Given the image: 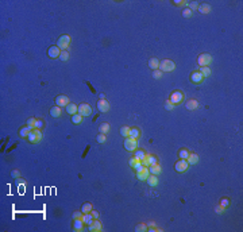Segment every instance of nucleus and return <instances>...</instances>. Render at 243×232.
<instances>
[{"label":"nucleus","mask_w":243,"mask_h":232,"mask_svg":"<svg viewBox=\"0 0 243 232\" xmlns=\"http://www.w3.org/2000/svg\"><path fill=\"white\" fill-rule=\"evenodd\" d=\"M139 135H141V131H139L138 128H135V127H133V128L130 129V135H128V138L138 139V138H139Z\"/></svg>","instance_id":"obj_24"},{"label":"nucleus","mask_w":243,"mask_h":232,"mask_svg":"<svg viewBox=\"0 0 243 232\" xmlns=\"http://www.w3.org/2000/svg\"><path fill=\"white\" fill-rule=\"evenodd\" d=\"M96 140H97V143H104L106 142V135L99 132V135L96 136Z\"/></svg>","instance_id":"obj_41"},{"label":"nucleus","mask_w":243,"mask_h":232,"mask_svg":"<svg viewBox=\"0 0 243 232\" xmlns=\"http://www.w3.org/2000/svg\"><path fill=\"white\" fill-rule=\"evenodd\" d=\"M173 3H174L176 5H185V7L188 5V1H181V0H174Z\"/></svg>","instance_id":"obj_46"},{"label":"nucleus","mask_w":243,"mask_h":232,"mask_svg":"<svg viewBox=\"0 0 243 232\" xmlns=\"http://www.w3.org/2000/svg\"><path fill=\"white\" fill-rule=\"evenodd\" d=\"M158 69L162 73H165V71H173L176 69V63L173 62L172 59H164V61H159Z\"/></svg>","instance_id":"obj_1"},{"label":"nucleus","mask_w":243,"mask_h":232,"mask_svg":"<svg viewBox=\"0 0 243 232\" xmlns=\"http://www.w3.org/2000/svg\"><path fill=\"white\" fill-rule=\"evenodd\" d=\"M220 205L223 206V208H225V206H228V205H230V200H228V198H221Z\"/></svg>","instance_id":"obj_43"},{"label":"nucleus","mask_w":243,"mask_h":232,"mask_svg":"<svg viewBox=\"0 0 243 232\" xmlns=\"http://www.w3.org/2000/svg\"><path fill=\"white\" fill-rule=\"evenodd\" d=\"M11 175H12V177H15V178H16V177H19V175H20V173H19L18 170H14L12 173H11Z\"/></svg>","instance_id":"obj_50"},{"label":"nucleus","mask_w":243,"mask_h":232,"mask_svg":"<svg viewBox=\"0 0 243 232\" xmlns=\"http://www.w3.org/2000/svg\"><path fill=\"white\" fill-rule=\"evenodd\" d=\"M92 209H93V206L91 202H85L84 205L81 206V212H83V213H91Z\"/></svg>","instance_id":"obj_26"},{"label":"nucleus","mask_w":243,"mask_h":232,"mask_svg":"<svg viewBox=\"0 0 243 232\" xmlns=\"http://www.w3.org/2000/svg\"><path fill=\"white\" fill-rule=\"evenodd\" d=\"M69 103H70V101H69V97L65 96V94H60V96L56 97V105H58V107H61V108L66 107Z\"/></svg>","instance_id":"obj_8"},{"label":"nucleus","mask_w":243,"mask_h":232,"mask_svg":"<svg viewBox=\"0 0 243 232\" xmlns=\"http://www.w3.org/2000/svg\"><path fill=\"white\" fill-rule=\"evenodd\" d=\"M215 210H216V213H223V212H224V208H223L221 205H219V206L215 208Z\"/></svg>","instance_id":"obj_49"},{"label":"nucleus","mask_w":243,"mask_h":232,"mask_svg":"<svg viewBox=\"0 0 243 232\" xmlns=\"http://www.w3.org/2000/svg\"><path fill=\"white\" fill-rule=\"evenodd\" d=\"M110 108H111V105H110V103L107 101L106 98L104 100H99L97 101V109L100 112H108L110 111Z\"/></svg>","instance_id":"obj_12"},{"label":"nucleus","mask_w":243,"mask_h":232,"mask_svg":"<svg viewBox=\"0 0 243 232\" xmlns=\"http://www.w3.org/2000/svg\"><path fill=\"white\" fill-rule=\"evenodd\" d=\"M186 109H189V111H194V109H197L199 108V101L197 100H188L185 104Z\"/></svg>","instance_id":"obj_15"},{"label":"nucleus","mask_w":243,"mask_h":232,"mask_svg":"<svg viewBox=\"0 0 243 232\" xmlns=\"http://www.w3.org/2000/svg\"><path fill=\"white\" fill-rule=\"evenodd\" d=\"M204 80V77H203V74L200 73L199 70H194L192 74H190V81L193 82V84H201V81Z\"/></svg>","instance_id":"obj_10"},{"label":"nucleus","mask_w":243,"mask_h":232,"mask_svg":"<svg viewBox=\"0 0 243 232\" xmlns=\"http://www.w3.org/2000/svg\"><path fill=\"white\" fill-rule=\"evenodd\" d=\"M147 228H155V223L154 221H150V223L147 224Z\"/></svg>","instance_id":"obj_51"},{"label":"nucleus","mask_w":243,"mask_h":232,"mask_svg":"<svg viewBox=\"0 0 243 232\" xmlns=\"http://www.w3.org/2000/svg\"><path fill=\"white\" fill-rule=\"evenodd\" d=\"M43 127V121L41 120V119H37V123H35V128H38V129H41Z\"/></svg>","instance_id":"obj_45"},{"label":"nucleus","mask_w":243,"mask_h":232,"mask_svg":"<svg viewBox=\"0 0 243 232\" xmlns=\"http://www.w3.org/2000/svg\"><path fill=\"white\" fill-rule=\"evenodd\" d=\"M30 132H31V128L28 125H26V127H23V128L19 131V135H20V138H27Z\"/></svg>","instance_id":"obj_27"},{"label":"nucleus","mask_w":243,"mask_h":232,"mask_svg":"<svg viewBox=\"0 0 243 232\" xmlns=\"http://www.w3.org/2000/svg\"><path fill=\"white\" fill-rule=\"evenodd\" d=\"M158 66H159V61L157 58H150V59H149V67H150V69L155 70V69H158Z\"/></svg>","instance_id":"obj_22"},{"label":"nucleus","mask_w":243,"mask_h":232,"mask_svg":"<svg viewBox=\"0 0 243 232\" xmlns=\"http://www.w3.org/2000/svg\"><path fill=\"white\" fill-rule=\"evenodd\" d=\"M182 16H185V18H190V16H192V11H190L189 8H184V11H182Z\"/></svg>","instance_id":"obj_42"},{"label":"nucleus","mask_w":243,"mask_h":232,"mask_svg":"<svg viewBox=\"0 0 243 232\" xmlns=\"http://www.w3.org/2000/svg\"><path fill=\"white\" fill-rule=\"evenodd\" d=\"M134 156L137 158L138 161H142V159L146 156V152H143L142 150H135V151H134Z\"/></svg>","instance_id":"obj_31"},{"label":"nucleus","mask_w":243,"mask_h":232,"mask_svg":"<svg viewBox=\"0 0 243 232\" xmlns=\"http://www.w3.org/2000/svg\"><path fill=\"white\" fill-rule=\"evenodd\" d=\"M153 77H154V78H157V80H158V78H161V77H162V71L159 70V69H155V70H153Z\"/></svg>","instance_id":"obj_40"},{"label":"nucleus","mask_w":243,"mask_h":232,"mask_svg":"<svg viewBox=\"0 0 243 232\" xmlns=\"http://www.w3.org/2000/svg\"><path fill=\"white\" fill-rule=\"evenodd\" d=\"M201 13H209L211 12V5L209 4H199V8H197Z\"/></svg>","instance_id":"obj_23"},{"label":"nucleus","mask_w":243,"mask_h":232,"mask_svg":"<svg viewBox=\"0 0 243 232\" xmlns=\"http://www.w3.org/2000/svg\"><path fill=\"white\" fill-rule=\"evenodd\" d=\"M149 171H150V174L158 175V174H161L162 169H161V166H159L158 163H155V165H150V166H149Z\"/></svg>","instance_id":"obj_16"},{"label":"nucleus","mask_w":243,"mask_h":232,"mask_svg":"<svg viewBox=\"0 0 243 232\" xmlns=\"http://www.w3.org/2000/svg\"><path fill=\"white\" fill-rule=\"evenodd\" d=\"M149 228H147V224H143V223H141V224H138L137 227H135V231L137 232H145V231H147Z\"/></svg>","instance_id":"obj_34"},{"label":"nucleus","mask_w":243,"mask_h":232,"mask_svg":"<svg viewBox=\"0 0 243 232\" xmlns=\"http://www.w3.org/2000/svg\"><path fill=\"white\" fill-rule=\"evenodd\" d=\"M186 8H189L190 11H193V9H197V8H199V4H197V1H188V5H186Z\"/></svg>","instance_id":"obj_37"},{"label":"nucleus","mask_w":243,"mask_h":232,"mask_svg":"<svg viewBox=\"0 0 243 232\" xmlns=\"http://www.w3.org/2000/svg\"><path fill=\"white\" fill-rule=\"evenodd\" d=\"M108 131H110V124H108V123H102V124H100V127H99V132H100V134L106 135Z\"/></svg>","instance_id":"obj_28"},{"label":"nucleus","mask_w":243,"mask_h":232,"mask_svg":"<svg viewBox=\"0 0 243 232\" xmlns=\"http://www.w3.org/2000/svg\"><path fill=\"white\" fill-rule=\"evenodd\" d=\"M62 113V109L61 107H58V105H54L53 108H50V115L53 116V117H60Z\"/></svg>","instance_id":"obj_18"},{"label":"nucleus","mask_w":243,"mask_h":232,"mask_svg":"<svg viewBox=\"0 0 243 232\" xmlns=\"http://www.w3.org/2000/svg\"><path fill=\"white\" fill-rule=\"evenodd\" d=\"M81 219H83V221H84V224H91L93 221V216L91 213H84L83 214V217H81Z\"/></svg>","instance_id":"obj_29"},{"label":"nucleus","mask_w":243,"mask_h":232,"mask_svg":"<svg viewBox=\"0 0 243 232\" xmlns=\"http://www.w3.org/2000/svg\"><path fill=\"white\" fill-rule=\"evenodd\" d=\"M60 59L64 61V62H66L68 59H69V53H68V50H62L61 55H60Z\"/></svg>","instance_id":"obj_35"},{"label":"nucleus","mask_w":243,"mask_h":232,"mask_svg":"<svg viewBox=\"0 0 243 232\" xmlns=\"http://www.w3.org/2000/svg\"><path fill=\"white\" fill-rule=\"evenodd\" d=\"M186 162H188L189 165H196V163L199 162V155H197V154H189V156L186 158Z\"/></svg>","instance_id":"obj_21"},{"label":"nucleus","mask_w":243,"mask_h":232,"mask_svg":"<svg viewBox=\"0 0 243 232\" xmlns=\"http://www.w3.org/2000/svg\"><path fill=\"white\" fill-rule=\"evenodd\" d=\"M91 214L93 216V219H99V216H100V213H99L97 210H93V209H92V212H91Z\"/></svg>","instance_id":"obj_48"},{"label":"nucleus","mask_w":243,"mask_h":232,"mask_svg":"<svg viewBox=\"0 0 243 232\" xmlns=\"http://www.w3.org/2000/svg\"><path fill=\"white\" fill-rule=\"evenodd\" d=\"M66 111H68V113H69V115H74V113H77V112H79V105L69 103L66 105Z\"/></svg>","instance_id":"obj_19"},{"label":"nucleus","mask_w":243,"mask_h":232,"mask_svg":"<svg viewBox=\"0 0 243 232\" xmlns=\"http://www.w3.org/2000/svg\"><path fill=\"white\" fill-rule=\"evenodd\" d=\"M124 148L127 151H135L138 148V140L133 138H126L124 139Z\"/></svg>","instance_id":"obj_5"},{"label":"nucleus","mask_w":243,"mask_h":232,"mask_svg":"<svg viewBox=\"0 0 243 232\" xmlns=\"http://www.w3.org/2000/svg\"><path fill=\"white\" fill-rule=\"evenodd\" d=\"M173 108H174V104L170 101V100H166L165 101V109H168V111H172Z\"/></svg>","instance_id":"obj_39"},{"label":"nucleus","mask_w":243,"mask_h":232,"mask_svg":"<svg viewBox=\"0 0 243 232\" xmlns=\"http://www.w3.org/2000/svg\"><path fill=\"white\" fill-rule=\"evenodd\" d=\"M61 51H62V50L60 49L57 45H56V46L49 47L47 54H49V57H50V58H60V55H61Z\"/></svg>","instance_id":"obj_11"},{"label":"nucleus","mask_w":243,"mask_h":232,"mask_svg":"<svg viewBox=\"0 0 243 232\" xmlns=\"http://www.w3.org/2000/svg\"><path fill=\"white\" fill-rule=\"evenodd\" d=\"M197 63L200 65V67L201 66H209L211 63H212V55L211 54H200L199 58H197Z\"/></svg>","instance_id":"obj_3"},{"label":"nucleus","mask_w":243,"mask_h":232,"mask_svg":"<svg viewBox=\"0 0 243 232\" xmlns=\"http://www.w3.org/2000/svg\"><path fill=\"white\" fill-rule=\"evenodd\" d=\"M42 136H43V135H42V131L38 128H34V129H31V132L28 134L27 139H28L30 143H38L42 140Z\"/></svg>","instance_id":"obj_2"},{"label":"nucleus","mask_w":243,"mask_h":232,"mask_svg":"<svg viewBox=\"0 0 243 232\" xmlns=\"http://www.w3.org/2000/svg\"><path fill=\"white\" fill-rule=\"evenodd\" d=\"M73 229L74 231H83L84 229V221H83V219H73Z\"/></svg>","instance_id":"obj_14"},{"label":"nucleus","mask_w":243,"mask_h":232,"mask_svg":"<svg viewBox=\"0 0 243 232\" xmlns=\"http://www.w3.org/2000/svg\"><path fill=\"white\" fill-rule=\"evenodd\" d=\"M102 228H103L102 221L97 219H93V221L89 224V231H92V232H100Z\"/></svg>","instance_id":"obj_13"},{"label":"nucleus","mask_w":243,"mask_h":232,"mask_svg":"<svg viewBox=\"0 0 243 232\" xmlns=\"http://www.w3.org/2000/svg\"><path fill=\"white\" fill-rule=\"evenodd\" d=\"M137 162H138V159H137V158H135V156H133V158H130V161H128V165H130V166H131V167H133V166L135 165Z\"/></svg>","instance_id":"obj_47"},{"label":"nucleus","mask_w":243,"mask_h":232,"mask_svg":"<svg viewBox=\"0 0 243 232\" xmlns=\"http://www.w3.org/2000/svg\"><path fill=\"white\" fill-rule=\"evenodd\" d=\"M70 36L69 35H62L60 36V39L57 40V46L61 50H68L69 49V45H70Z\"/></svg>","instance_id":"obj_4"},{"label":"nucleus","mask_w":243,"mask_h":232,"mask_svg":"<svg viewBox=\"0 0 243 232\" xmlns=\"http://www.w3.org/2000/svg\"><path fill=\"white\" fill-rule=\"evenodd\" d=\"M83 214H84V213H83L81 210H80V212H79V210H76L74 213H73V219H81V217H83Z\"/></svg>","instance_id":"obj_44"},{"label":"nucleus","mask_w":243,"mask_h":232,"mask_svg":"<svg viewBox=\"0 0 243 232\" xmlns=\"http://www.w3.org/2000/svg\"><path fill=\"white\" fill-rule=\"evenodd\" d=\"M182 98H184V94H182L181 90H174V92H172V94H170V98H169V100H170V101H172V103L176 105V104L181 103Z\"/></svg>","instance_id":"obj_7"},{"label":"nucleus","mask_w":243,"mask_h":232,"mask_svg":"<svg viewBox=\"0 0 243 232\" xmlns=\"http://www.w3.org/2000/svg\"><path fill=\"white\" fill-rule=\"evenodd\" d=\"M149 175H150V171H149V167L145 169L142 173H137V178L139 181H146V179L149 178Z\"/></svg>","instance_id":"obj_17"},{"label":"nucleus","mask_w":243,"mask_h":232,"mask_svg":"<svg viewBox=\"0 0 243 232\" xmlns=\"http://www.w3.org/2000/svg\"><path fill=\"white\" fill-rule=\"evenodd\" d=\"M146 181H147V183H149L150 186H153V187L158 185V178H157V175H154V174H150V175H149V178L146 179Z\"/></svg>","instance_id":"obj_20"},{"label":"nucleus","mask_w":243,"mask_h":232,"mask_svg":"<svg viewBox=\"0 0 243 232\" xmlns=\"http://www.w3.org/2000/svg\"><path fill=\"white\" fill-rule=\"evenodd\" d=\"M130 127L128 125H123L122 128H120V134H122V136H124V138H128V135H130Z\"/></svg>","instance_id":"obj_32"},{"label":"nucleus","mask_w":243,"mask_h":232,"mask_svg":"<svg viewBox=\"0 0 243 232\" xmlns=\"http://www.w3.org/2000/svg\"><path fill=\"white\" fill-rule=\"evenodd\" d=\"M83 119H84V116L80 115L79 112H77V113H74V115H72V121H73L74 124H80V123L83 121Z\"/></svg>","instance_id":"obj_25"},{"label":"nucleus","mask_w":243,"mask_h":232,"mask_svg":"<svg viewBox=\"0 0 243 232\" xmlns=\"http://www.w3.org/2000/svg\"><path fill=\"white\" fill-rule=\"evenodd\" d=\"M35 123H37V119H35V117H30V119L27 120V125H28V127H30L31 129L35 128Z\"/></svg>","instance_id":"obj_38"},{"label":"nucleus","mask_w":243,"mask_h":232,"mask_svg":"<svg viewBox=\"0 0 243 232\" xmlns=\"http://www.w3.org/2000/svg\"><path fill=\"white\" fill-rule=\"evenodd\" d=\"M189 167V163L186 162V159H180V161L176 162V165H174V169H176L177 173H184L186 171Z\"/></svg>","instance_id":"obj_6"},{"label":"nucleus","mask_w":243,"mask_h":232,"mask_svg":"<svg viewBox=\"0 0 243 232\" xmlns=\"http://www.w3.org/2000/svg\"><path fill=\"white\" fill-rule=\"evenodd\" d=\"M146 159L149 161L150 165H155V163H158V162H157V158H155L154 155H150V154H146Z\"/></svg>","instance_id":"obj_36"},{"label":"nucleus","mask_w":243,"mask_h":232,"mask_svg":"<svg viewBox=\"0 0 243 232\" xmlns=\"http://www.w3.org/2000/svg\"><path fill=\"white\" fill-rule=\"evenodd\" d=\"M199 71L201 73V74H203L204 78H205V77H208V76H211V69H209V66H201Z\"/></svg>","instance_id":"obj_30"},{"label":"nucleus","mask_w":243,"mask_h":232,"mask_svg":"<svg viewBox=\"0 0 243 232\" xmlns=\"http://www.w3.org/2000/svg\"><path fill=\"white\" fill-rule=\"evenodd\" d=\"M190 152L186 150V148H182V150H180L178 151V156H180V159H186L188 156H189Z\"/></svg>","instance_id":"obj_33"},{"label":"nucleus","mask_w":243,"mask_h":232,"mask_svg":"<svg viewBox=\"0 0 243 232\" xmlns=\"http://www.w3.org/2000/svg\"><path fill=\"white\" fill-rule=\"evenodd\" d=\"M79 113L83 116H89L91 113H92V108H91V105L89 104H80L79 105Z\"/></svg>","instance_id":"obj_9"}]
</instances>
